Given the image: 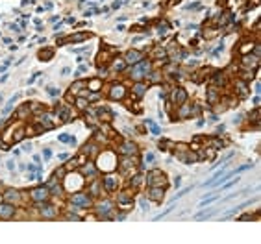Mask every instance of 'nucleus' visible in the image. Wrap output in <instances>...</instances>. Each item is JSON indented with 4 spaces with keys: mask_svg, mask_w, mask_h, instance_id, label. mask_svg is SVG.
<instances>
[{
    "mask_svg": "<svg viewBox=\"0 0 261 244\" xmlns=\"http://www.w3.org/2000/svg\"><path fill=\"white\" fill-rule=\"evenodd\" d=\"M167 179H165V174L161 170H152L148 174V185L150 187H165Z\"/></svg>",
    "mask_w": 261,
    "mask_h": 244,
    "instance_id": "nucleus-1",
    "label": "nucleus"
},
{
    "mask_svg": "<svg viewBox=\"0 0 261 244\" xmlns=\"http://www.w3.org/2000/svg\"><path fill=\"white\" fill-rule=\"evenodd\" d=\"M148 69H150L148 61H143V63H139L137 67H134V70H132V76H134L135 80H139V78H143V76H145L143 72H146Z\"/></svg>",
    "mask_w": 261,
    "mask_h": 244,
    "instance_id": "nucleus-2",
    "label": "nucleus"
},
{
    "mask_svg": "<svg viewBox=\"0 0 261 244\" xmlns=\"http://www.w3.org/2000/svg\"><path fill=\"white\" fill-rule=\"evenodd\" d=\"M172 100L176 102V104H185V100H187V93H185V89L178 87L176 91L172 93Z\"/></svg>",
    "mask_w": 261,
    "mask_h": 244,
    "instance_id": "nucleus-3",
    "label": "nucleus"
},
{
    "mask_svg": "<svg viewBox=\"0 0 261 244\" xmlns=\"http://www.w3.org/2000/svg\"><path fill=\"white\" fill-rule=\"evenodd\" d=\"M46 196H48V191H46L45 187H39L35 191H32V198L37 200V202H41V200H45Z\"/></svg>",
    "mask_w": 261,
    "mask_h": 244,
    "instance_id": "nucleus-4",
    "label": "nucleus"
},
{
    "mask_svg": "<svg viewBox=\"0 0 261 244\" xmlns=\"http://www.w3.org/2000/svg\"><path fill=\"white\" fill-rule=\"evenodd\" d=\"M141 57H143L141 52H137V50H130V52L126 54V63H137Z\"/></svg>",
    "mask_w": 261,
    "mask_h": 244,
    "instance_id": "nucleus-5",
    "label": "nucleus"
},
{
    "mask_svg": "<svg viewBox=\"0 0 261 244\" xmlns=\"http://www.w3.org/2000/svg\"><path fill=\"white\" fill-rule=\"evenodd\" d=\"M72 203H80V205H83V207H89V198L85 194H74L72 196Z\"/></svg>",
    "mask_w": 261,
    "mask_h": 244,
    "instance_id": "nucleus-6",
    "label": "nucleus"
},
{
    "mask_svg": "<svg viewBox=\"0 0 261 244\" xmlns=\"http://www.w3.org/2000/svg\"><path fill=\"white\" fill-rule=\"evenodd\" d=\"M124 96V87L122 85H113L111 87V98L113 100H119V98Z\"/></svg>",
    "mask_w": 261,
    "mask_h": 244,
    "instance_id": "nucleus-7",
    "label": "nucleus"
},
{
    "mask_svg": "<svg viewBox=\"0 0 261 244\" xmlns=\"http://www.w3.org/2000/svg\"><path fill=\"white\" fill-rule=\"evenodd\" d=\"M13 213H15V207L0 205V216H2V218H9V216H13Z\"/></svg>",
    "mask_w": 261,
    "mask_h": 244,
    "instance_id": "nucleus-8",
    "label": "nucleus"
},
{
    "mask_svg": "<svg viewBox=\"0 0 261 244\" xmlns=\"http://www.w3.org/2000/svg\"><path fill=\"white\" fill-rule=\"evenodd\" d=\"M148 196H150L152 200H156V202H159V200L163 198V189H161V187H154V189L148 192Z\"/></svg>",
    "mask_w": 261,
    "mask_h": 244,
    "instance_id": "nucleus-9",
    "label": "nucleus"
},
{
    "mask_svg": "<svg viewBox=\"0 0 261 244\" xmlns=\"http://www.w3.org/2000/svg\"><path fill=\"white\" fill-rule=\"evenodd\" d=\"M87 37H89V33H78V35H71V37L63 39V41H59V43H65V41H74V43H80V41H83V39H87Z\"/></svg>",
    "mask_w": 261,
    "mask_h": 244,
    "instance_id": "nucleus-10",
    "label": "nucleus"
},
{
    "mask_svg": "<svg viewBox=\"0 0 261 244\" xmlns=\"http://www.w3.org/2000/svg\"><path fill=\"white\" fill-rule=\"evenodd\" d=\"M104 185H106V189H109V191H111V189H115L117 187V178H115V176H107V178L104 179Z\"/></svg>",
    "mask_w": 261,
    "mask_h": 244,
    "instance_id": "nucleus-11",
    "label": "nucleus"
},
{
    "mask_svg": "<svg viewBox=\"0 0 261 244\" xmlns=\"http://www.w3.org/2000/svg\"><path fill=\"white\" fill-rule=\"evenodd\" d=\"M217 213V209H211V211H206V213H200V215H196L194 216V220H206V218H211L213 215Z\"/></svg>",
    "mask_w": 261,
    "mask_h": 244,
    "instance_id": "nucleus-12",
    "label": "nucleus"
},
{
    "mask_svg": "<svg viewBox=\"0 0 261 244\" xmlns=\"http://www.w3.org/2000/svg\"><path fill=\"white\" fill-rule=\"evenodd\" d=\"M43 215H45L46 218H54V216H56V209H54L52 205H46V207H43Z\"/></svg>",
    "mask_w": 261,
    "mask_h": 244,
    "instance_id": "nucleus-13",
    "label": "nucleus"
},
{
    "mask_svg": "<svg viewBox=\"0 0 261 244\" xmlns=\"http://www.w3.org/2000/svg\"><path fill=\"white\" fill-rule=\"evenodd\" d=\"M120 150H122L124 153H135V150H137V148H135V144H132V143H126V144H124L122 148H120Z\"/></svg>",
    "mask_w": 261,
    "mask_h": 244,
    "instance_id": "nucleus-14",
    "label": "nucleus"
},
{
    "mask_svg": "<svg viewBox=\"0 0 261 244\" xmlns=\"http://www.w3.org/2000/svg\"><path fill=\"white\" fill-rule=\"evenodd\" d=\"M83 174H85V176H91V178H95V174H96L95 167H93V165H85V167H83Z\"/></svg>",
    "mask_w": 261,
    "mask_h": 244,
    "instance_id": "nucleus-15",
    "label": "nucleus"
},
{
    "mask_svg": "<svg viewBox=\"0 0 261 244\" xmlns=\"http://www.w3.org/2000/svg\"><path fill=\"white\" fill-rule=\"evenodd\" d=\"M57 115L63 119V122H67L69 120V109L67 107H57Z\"/></svg>",
    "mask_w": 261,
    "mask_h": 244,
    "instance_id": "nucleus-16",
    "label": "nucleus"
},
{
    "mask_svg": "<svg viewBox=\"0 0 261 244\" xmlns=\"http://www.w3.org/2000/svg\"><path fill=\"white\" fill-rule=\"evenodd\" d=\"M39 57H41V61H48L50 57H52V50H43V52H39Z\"/></svg>",
    "mask_w": 261,
    "mask_h": 244,
    "instance_id": "nucleus-17",
    "label": "nucleus"
},
{
    "mask_svg": "<svg viewBox=\"0 0 261 244\" xmlns=\"http://www.w3.org/2000/svg\"><path fill=\"white\" fill-rule=\"evenodd\" d=\"M17 198H19L17 191H7V192H6V200H7V202H15Z\"/></svg>",
    "mask_w": 261,
    "mask_h": 244,
    "instance_id": "nucleus-18",
    "label": "nucleus"
},
{
    "mask_svg": "<svg viewBox=\"0 0 261 244\" xmlns=\"http://www.w3.org/2000/svg\"><path fill=\"white\" fill-rule=\"evenodd\" d=\"M109 209H111V203L109 202H102V203H100V207H98L100 213H109Z\"/></svg>",
    "mask_w": 261,
    "mask_h": 244,
    "instance_id": "nucleus-19",
    "label": "nucleus"
},
{
    "mask_svg": "<svg viewBox=\"0 0 261 244\" xmlns=\"http://www.w3.org/2000/svg\"><path fill=\"white\" fill-rule=\"evenodd\" d=\"M106 157H107V161H115L113 159V153H109V152H106ZM104 163H100V167H102ZM102 168H107V170H109V168H113V163H106V167H102Z\"/></svg>",
    "mask_w": 261,
    "mask_h": 244,
    "instance_id": "nucleus-20",
    "label": "nucleus"
},
{
    "mask_svg": "<svg viewBox=\"0 0 261 244\" xmlns=\"http://www.w3.org/2000/svg\"><path fill=\"white\" fill-rule=\"evenodd\" d=\"M15 100H17V96H13V98H9V102L6 104V107H4V113H9L11 111V107H13V104H15Z\"/></svg>",
    "mask_w": 261,
    "mask_h": 244,
    "instance_id": "nucleus-21",
    "label": "nucleus"
},
{
    "mask_svg": "<svg viewBox=\"0 0 261 244\" xmlns=\"http://www.w3.org/2000/svg\"><path fill=\"white\" fill-rule=\"evenodd\" d=\"M146 124H148L150 128H152V133H154V135H159V133H161V129H159L158 126H156L154 122H152V120H146Z\"/></svg>",
    "mask_w": 261,
    "mask_h": 244,
    "instance_id": "nucleus-22",
    "label": "nucleus"
},
{
    "mask_svg": "<svg viewBox=\"0 0 261 244\" xmlns=\"http://www.w3.org/2000/svg\"><path fill=\"white\" fill-rule=\"evenodd\" d=\"M81 87H85V81H76V83H72L71 91H72V93H76V91H80Z\"/></svg>",
    "mask_w": 261,
    "mask_h": 244,
    "instance_id": "nucleus-23",
    "label": "nucleus"
},
{
    "mask_svg": "<svg viewBox=\"0 0 261 244\" xmlns=\"http://www.w3.org/2000/svg\"><path fill=\"white\" fill-rule=\"evenodd\" d=\"M208 100L211 102V104H215V102H217V93L213 91V89H209V91H208Z\"/></svg>",
    "mask_w": 261,
    "mask_h": 244,
    "instance_id": "nucleus-24",
    "label": "nucleus"
},
{
    "mask_svg": "<svg viewBox=\"0 0 261 244\" xmlns=\"http://www.w3.org/2000/svg\"><path fill=\"white\" fill-rule=\"evenodd\" d=\"M135 94H137V96H143V94H145V85H141V83L135 85Z\"/></svg>",
    "mask_w": 261,
    "mask_h": 244,
    "instance_id": "nucleus-25",
    "label": "nucleus"
},
{
    "mask_svg": "<svg viewBox=\"0 0 261 244\" xmlns=\"http://www.w3.org/2000/svg\"><path fill=\"white\" fill-rule=\"evenodd\" d=\"M130 200H132V196L128 194V191H126V192H122V194L119 196V202H122V203H124V202H130Z\"/></svg>",
    "mask_w": 261,
    "mask_h": 244,
    "instance_id": "nucleus-26",
    "label": "nucleus"
},
{
    "mask_svg": "<svg viewBox=\"0 0 261 244\" xmlns=\"http://www.w3.org/2000/svg\"><path fill=\"white\" fill-rule=\"evenodd\" d=\"M154 56L156 57H165V50H163V48H156L154 50Z\"/></svg>",
    "mask_w": 261,
    "mask_h": 244,
    "instance_id": "nucleus-27",
    "label": "nucleus"
},
{
    "mask_svg": "<svg viewBox=\"0 0 261 244\" xmlns=\"http://www.w3.org/2000/svg\"><path fill=\"white\" fill-rule=\"evenodd\" d=\"M48 94H52V96H57V94H59V91H57L56 87H48Z\"/></svg>",
    "mask_w": 261,
    "mask_h": 244,
    "instance_id": "nucleus-28",
    "label": "nucleus"
},
{
    "mask_svg": "<svg viewBox=\"0 0 261 244\" xmlns=\"http://www.w3.org/2000/svg\"><path fill=\"white\" fill-rule=\"evenodd\" d=\"M150 80H152V81H159V80H161V76H159V72H154V74L150 76Z\"/></svg>",
    "mask_w": 261,
    "mask_h": 244,
    "instance_id": "nucleus-29",
    "label": "nucleus"
},
{
    "mask_svg": "<svg viewBox=\"0 0 261 244\" xmlns=\"http://www.w3.org/2000/svg\"><path fill=\"white\" fill-rule=\"evenodd\" d=\"M215 81H217L219 85H220V83H224V76H220V72H219V74L215 76Z\"/></svg>",
    "mask_w": 261,
    "mask_h": 244,
    "instance_id": "nucleus-30",
    "label": "nucleus"
},
{
    "mask_svg": "<svg viewBox=\"0 0 261 244\" xmlns=\"http://www.w3.org/2000/svg\"><path fill=\"white\" fill-rule=\"evenodd\" d=\"M124 69V61H117L115 63V70H122Z\"/></svg>",
    "mask_w": 261,
    "mask_h": 244,
    "instance_id": "nucleus-31",
    "label": "nucleus"
},
{
    "mask_svg": "<svg viewBox=\"0 0 261 244\" xmlns=\"http://www.w3.org/2000/svg\"><path fill=\"white\" fill-rule=\"evenodd\" d=\"M98 183H93V187H91V191H93V194H98Z\"/></svg>",
    "mask_w": 261,
    "mask_h": 244,
    "instance_id": "nucleus-32",
    "label": "nucleus"
},
{
    "mask_svg": "<svg viewBox=\"0 0 261 244\" xmlns=\"http://www.w3.org/2000/svg\"><path fill=\"white\" fill-rule=\"evenodd\" d=\"M50 155H52V153H50V150H48V148H46V150H43V157H45V159H48Z\"/></svg>",
    "mask_w": 261,
    "mask_h": 244,
    "instance_id": "nucleus-33",
    "label": "nucleus"
},
{
    "mask_svg": "<svg viewBox=\"0 0 261 244\" xmlns=\"http://www.w3.org/2000/svg\"><path fill=\"white\" fill-rule=\"evenodd\" d=\"M85 105H87V102H85V100H78V107H81V109H83Z\"/></svg>",
    "mask_w": 261,
    "mask_h": 244,
    "instance_id": "nucleus-34",
    "label": "nucleus"
},
{
    "mask_svg": "<svg viewBox=\"0 0 261 244\" xmlns=\"http://www.w3.org/2000/svg\"><path fill=\"white\" fill-rule=\"evenodd\" d=\"M141 207H143V211L148 209V203H146V200H141Z\"/></svg>",
    "mask_w": 261,
    "mask_h": 244,
    "instance_id": "nucleus-35",
    "label": "nucleus"
},
{
    "mask_svg": "<svg viewBox=\"0 0 261 244\" xmlns=\"http://www.w3.org/2000/svg\"><path fill=\"white\" fill-rule=\"evenodd\" d=\"M145 159H146V161H154V153H146Z\"/></svg>",
    "mask_w": 261,
    "mask_h": 244,
    "instance_id": "nucleus-36",
    "label": "nucleus"
},
{
    "mask_svg": "<svg viewBox=\"0 0 261 244\" xmlns=\"http://www.w3.org/2000/svg\"><path fill=\"white\" fill-rule=\"evenodd\" d=\"M61 72H63V76H67V74H69V72H71V69H67V67H65V69H63V70H61Z\"/></svg>",
    "mask_w": 261,
    "mask_h": 244,
    "instance_id": "nucleus-37",
    "label": "nucleus"
}]
</instances>
